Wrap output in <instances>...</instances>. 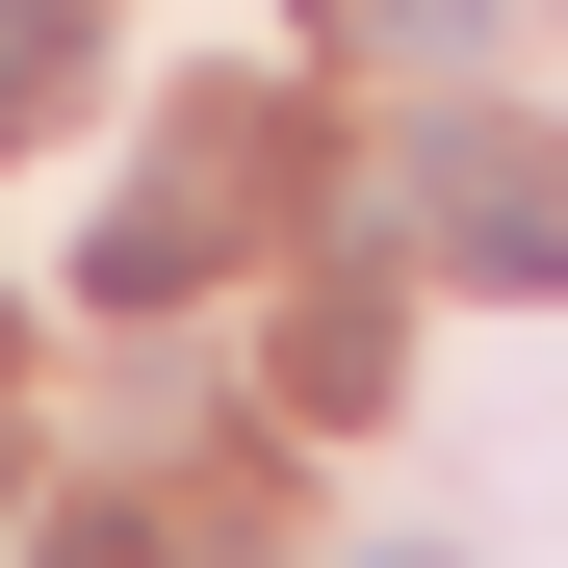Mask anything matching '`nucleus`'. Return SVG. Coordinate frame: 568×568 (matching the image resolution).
Masks as SVG:
<instances>
[{"label": "nucleus", "mask_w": 568, "mask_h": 568, "mask_svg": "<svg viewBox=\"0 0 568 568\" xmlns=\"http://www.w3.org/2000/svg\"><path fill=\"white\" fill-rule=\"evenodd\" d=\"M258 181H284V104H181V155L130 181L104 233H78V284H104V311H181V284L233 258V207H258Z\"/></svg>", "instance_id": "nucleus-1"}, {"label": "nucleus", "mask_w": 568, "mask_h": 568, "mask_svg": "<svg viewBox=\"0 0 568 568\" xmlns=\"http://www.w3.org/2000/svg\"><path fill=\"white\" fill-rule=\"evenodd\" d=\"M414 207H439V258H491V284H568V130L465 104V130L414 155Z\"/></svg>", "instance_id": "nucleus-2"}, {"label": "nucleus", "mask_w": 568, "mask_h": 568, "mask_svg": "<svg viewBox=\"0 0 568 568\" xmlns=\"http://www.w3.org/2000/svg\"><path fill=\"white\" fill-rule=\"evenodd\" d=\"M78 78H104V27H78V0H0V130H52Z\"/></svg>", "instance_id": "nucleus-3"}, {"label": "nucleus", "mask_w": 568, "mask_h": 568, "mask_svg": "<svg viewBox=\"0 0 568 568\" xmlns=\"http://www.w3.org/2000/svg\"><path fill=\"white\" fill-rule=\"evenodd\" d=\"M27 568H181V542H155V517H52Z\"/></svg>", "instance_id": "nucleus-4"}, {"label": "nucleus", "mask_w": 568, "mask_h": 568, "mask_svg": "<svg viewBox=\"0 0 568 568\" xmlns=\"http://www.w3.org/2000/svg\"><path fill=\"white\" fill-rule=\"evenodd\" d=\"M388 568H439V542H388Z\"/></svg>", "instance_id": "nucleus-5"}]
</instances>
